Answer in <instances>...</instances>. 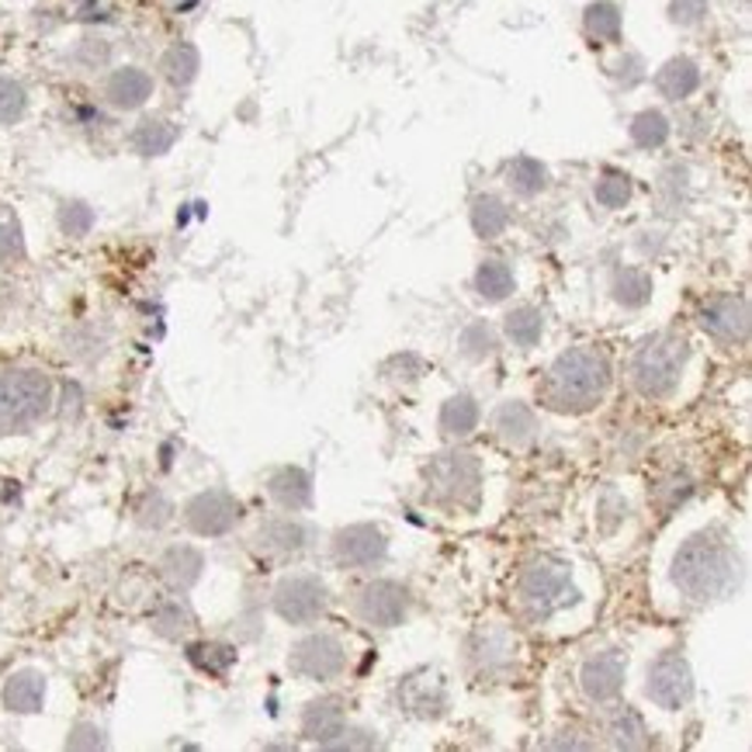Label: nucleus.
Wrapping results in <instances>:
<instances>
[{
	"label": "nucleus",
	"instance_id": "obj_39",
	"mask_svg": "<svg viewBox=\"0 0 752 752\" xmlns=\"http://www.w3.org/2000/svg\"><path fill=\"white\" fill-rule=\"evenodd\" d=\"M212 659H219L215 673H222V669H230V663L236 659V655H233V649H225V645H195V649H192V663H195V666H201V669L212 673Z\"/></svg>",
	"mask_w": 752,
	"mask_h": 752
},
{
	"label": "nucleus",
	"instance_id": "obj_29",
	"mask_svg": "<svg viewBox=\"0 0 752 752\" xmlns=\"http://www.w3.org/2000/svg\"><path fill=\"white\" fill-rule=\"evenodd\" d=\"M666 139H669V119L663 115V111L645 108L631 119V143L634 146L659 149V146H666Z\"/></svg>",
	"mask_w": 752,
	"mask_h": 752
},
{
	"label": "nucleus",
	"instance_id": "obj_28",
	"mask_svg": "<svg viewBox=\"0 0 752 752\" xmlns=\"http://www.w3.org/2000/svg\"><path fill=\"white\" fill-rule=\"evenodd\" d=\"M506 336L517 344V347H534L541 341V333H544V316L541 309H531V306H520L514 312H506Z\"/></svg>",
	"mask_w": 752,
	"mask_h": 752
},
{
	"label": "nucleus",
	"instance_id": "obj_31",
	"mask_svg": "<svg viewBox=\"0 0 752 752\" xmlns=\"http://www.w3.org/2000/svg\"><path fill=\"white\" fill-rule=\"evenodd\" d=\"M201 572V555L195 548H171L163 555V576L174 582L177 590H187Z\"/></svg>",
	"mask_w": 752,
	"mask_h": 752
},
{
	"label": "nucleus",
	"instance_id": "obj_7",
	"mask_svg": "<svg viewBox=\"0 0 752 752\" xmlns=\"http://www.w3.org/2000/svg\"><path fill=\"white\" fill-rule=\"evenodd\" d=\"M288 666L292 673H298L303 680H316V683H326L333 676H341L347 666V649L336 634H306L303 642H298L288 655Z\"/></svg>",
	"mask_w": 752,
	"mask_h": 752
},
{
	"label": "nucleus",
	"instance_id": "obj_22",
	"mask_svg": "<svg viewBox=\"0 0 752 752\" xmlns=\"http://www.w3.org/2000/svg\"><path fill=\"white\" fill-rule=\"evenodd\" d=\"M271 496L285 506V510H303L312 500V479L303 468H281L271 476Z\"/></svg>",
	"mask_w": 752,
	"mask_h": 752
},
{
	"label": "nucleus",
	"instance_id": "obj_35",
	"mask_svg": "<svg viewBox=\"0 0 752 752\" xmlns=\"http://www.w3.org/2000/svg\"><path fill=\"white\" fill-rule=\"evenodd\" d=\"M25 115V87L0 77V125H11Z\"/></svg>",
	"mask_w": 752,
	"mask_h": 752
},
{
	"label": "nucleus",
	"instance_id": "obj_38",
	"mask_svg": "<svg viewBox=\"0 0 752 752\" xmlns=\"http://www.w3.org/2000/svg\"><path fill=\"white\" fill-rule=\"evenodd\" d=\"M171 143H174V133L163 122H146L136 133V146L143 149V153H163Z\"/></svg>",
	"mask_w": 752,
	"mask_h": 752
},
{
	"label": "nucleus",
	"instance_id": "obj_4",
	"mask_svg": "<svg viewBox=\"0 0 752 752\" xmlns=\"http://www.w3.org/2000/svg\"><path fill=\"white\" fill-rule=\"evenodd\" d=\"M687 341L680 336L659 333L638 347L634 361H631V379L634 389L649 399H666L673 396L676 382H680L683 365H687Z\"/></svg>",
	"mask_w": 752,
	"mask_h": 752
},
{
	"label": "nucleus",
	"instance_id": "obj_36",
	"mask_svg": "<svg viewBox=\"0 0 752 752\" xmlns=\"http://www.w3.org/2000/svg\"><path fill=\"white\" fill-rule=\"evenodd\" d=\"M163 66H167V77H171L174 84H187L195 77V70H198V56H195L192 46H177V49L167 52Z\"/></svg>",
	"mask_w": 752,
	"mask_h": 752
},
{
	"label": "nucleus",
	"instance_id": "obj_26",
	"mask_svg": "<svg viewBox=\"0 0 752 752\" xmlns=\"http://www.w3.org/2000/svg\"><path fill=\"white\" fill-rule=\"evenodd\" d=\"M479 427V403L472 396H451L441 409V430L447 437H468Z\"/></svg>",
	"mask_w": 752,
	"mask_h": 752
},
{
	"label": "nucleus",
	"instance_id": "obj_1",
	"mask_svg": "<svg viewBox=\"0 0 752 752\" xmlns=\"http://www.w3.org/2000/svg\"><path fill=\"white\" fill-rule=\"evenodd\" d=\"M669 576H673V587L687 600L707 604V600H718L736 587L739 558L731 552V544L722 541L718 534H693L673 555Z\"/></svg>",
	"mask_w": 752,
	"mask_h": 752
},
{
	"label": "nucleus",
	"instance_id": "obj_16",
	"mask_svg": "<svg viewBox=\"0 0 752 752\" xmlns=\"http://www.w3.org/2000/svg\"><path fill=\"white\" fill-rule=\"evenodd\" d=\"M257 541L264 552L274 555H295L309 544V528L298 517H271L264 528L257 531Z\"/></svg>",
	"mask_w": 752,
	"mask_h": 752
},
{
	"label": "nucleus",
	"instance_id": "obj_41",
	"mask_svg": "<svg viewBox=\"0 0 752 752\" xmlns=\"http://www.w3.org/2000/svg\"><path fill=\"white\" fill-rule=\"evenodd\" d=\"M17 250H22V236H17V222L11 215L0 212V260L14 257Z\"/></svg>",
	"mask_w": 752,
	"mask_h": 752
},
{
	"label": "nucleus",
	"instance_id": "obj_9",
	"mask_svg": "<svg viewBox=\"0 0 752 752\" xmlns=\"http://www.w3.org/2000/svg\"><path fill=\"white\" fill-rule=\"evenodd\" d=\"M645 693L652 704H659L666 711H680L693 698V673L680 652H666L649 666Z\"/></svg>",
	"mask_w": 752,
	"mask_h": 752
},
{
	"label": "nucleus",
	"instance_id": "obj_19",
	"mask_svg": "<svg viewBox=\"0 0 752 752\" xmlns=\"http://www.w3.org/2000/svg\"><path fill=\"white\" fill-rule=\"evenodd\" d=\"M607 739L614 749H645L649 745V728L642 722V714L634 707H614L607 714Z\"/></svg>",
	"mask_w": 752,
	"mask_h": 752
},
{
	"label": "nucleus",
	"instance_id": "obj_18",
	"mask_svg": "<svg viewBox=\"0 0 752 752\" xmlns=\"http://www.w3.org/2000/svg\"><path fill=\"white\" fill-rule=\"evenodd\" d=\"M0 701H4V707L14 711V714L39 711L42 701H46V676L35 673V669L14 673L11 680L4 683V690H0Z\"/></svg>",
	"mask_w": 752,
	"mask_h": 752
},
{
	"label": "nucleus",
	"instance_id": "obj_24",
	"mask_svg": "<svg viewBox=\"0 0 752 752\" xmlns=\"http://www.w3.org/2000/svg\"><path fill=\"white\" fill-rule=\"evenodd\" d=\"M506 225H510V209H506V201L500 195H479L472 201V230L482 239L503 236Z\"/></svg>",
	"mask_w": 752,
	"mask_h": 752
},
{
	"label": "nucleus",
	"instance_id": "obj_20",
	"mask_svg": "<svg viewBox=\"0 0 752 752\" xmlns=\"http://www.w3.org/2000/svg\"><path fill=\"white\" fill-rule=\"evenodd\" d=\"M493 423H496V434L506 444H528L534 437V430H538L534 409L523 406V403H503L496 409V420Z\"/></svg>",
	"mask_w": 752,
	"mask_h": 752
},
{
	"label": "nucleus",
	"instance_id": "obj_42",
	"mask_svg": "<svg viewBox=\"0 0 752 752\" xmlns=\"http://www.w3.org/2000/svg\"><path fill=\"white\" fill-rule=\"evenodd\" d=\"M70 209H73V215L66 212V219H63L66 230H70V233H84L87 225H90V212L84 209V205H70Z\"/></svg>",
	"mask_w": 752,
	"mask_h": 752
},
{
	"label": "nucleus",
	"instance_id": "obj_30",
	"mask_svg": "<svg viewBox=\"0 0 752 752\" xmlns=\"http://www.w3.org/2000/svg\"><path fill=\"white\" fill-rule=\"evenodd\" d=\"M614 298L625 309H642L652 298V278L638 268H625L614 278Z\"/></svg>",
	"mask_w": 752,
	"mask_h": 752
},
{
	"label": "nucleus",
	"instance_id": "obj_11",
	"mask_svg": "<svg viewBox=\"0 0 752 752\" xmlns=\"http://www.w3.org/2000/svg\"><path fill=\"white\" fill-rule=\"evenodd\" d=\"M701 326L725 347H742L749 341V306L739 295H714L701 312Z\"/></svg>",
	"mask_w": 752,
	"mask_h": 752
},
{
	"label": "nucleus",
	"instance_id": "obj_6",
	"mask_svg": "<svg viewBox=\"0 0 752 752\" xmlns=\"http://www.w3.org/2000/svg\"><path fill=\"white\" fill-rule=\"evenodd\" d=\"M330 607V590L319 576H285L274 587V611L288 625H309V620L323 617Z\"/></svg>",
	"mask_w": 752,
	"mask_h": 752
},
{
	"label": "nucleus",
	"instance_id": "obj_27",
	"mask_svg": "<svg viewBox=\"0 0 752 752\" xmlns=\"http://www.w3.org/2000/svg\"><path fill=\"white\" fill-rule=\"evenodd\" d=\"M514 285H517L514 271L510 264H503V260H482L476 271V292L485 303H503V298L514 292Z\"/></svg>",
	"mask_w": 752,
	"mask_h": 752
},
{
	"label": "nucleus",
	"instance_id": "obj_3",
	"mask_svg": "<svg viewBox=\"0 0 752 752\" xmlns=\"http://www.w3.org/2000/svg\"><path fill=\"white\" fill-rule=\"evenodd\" d=\"M52 406L49 374L35 368L0 371V430H25L39 423Z\"/></svg>",
	"mask_w": 752,
	"mask_h": 752
},
{
	"label": "nucleus",
	"instance_id": "obj_32",
	"mask_svg": "<svg viewBox=\"0 0 752 752\" xmlns=\"http://www.w3.org/2000/svg\"><path fill=\"white\" fill-rule=\"evenodd\" d=\"M631 177L620 174V171H604L600 174V181L593 184V198L596 205H604V209H625V205L631 201Z\"/></svg>",
	"mask_w": 752,
	"mask_h": 752
},
{
	"label": "nucleus",
	"instance_id": "obj_13",
	"mask_svg": "<svg viewBox=\"0 0 752 752\" xmlns=\"http://www.w3.org/2000/svg\"><path fill=\"white\" fill-rule=\"evenodd\" d=\"M625 676H628V659L620 652H596L590 655L579 669V687L593 704H607L614 701L620 690H625Z\"/></svg>",
	"mask_w": 752,
	"mask_h": 752
},
{
	"label": "nucleus",
	"instance_id": "obj_17",
	"mask_svg": "<svg viewBox=\"0 0 752 752\" xmlns=\"http://www.w3.org/2000/svg\"><path fill=\"white\" fill-rule=\"evenodd\" d=\"M701 87V66L690 56H673V60L655 73V90L666 101H687L693 90Z\"/></svg>",
	"mask_w": 752,
	"mask_h": 752
},
{
	"label": "nucleus",
	"instance_id": "obj_15",
	"mask_svg": "<svg viewBox=\"0 0 752 752\" xmlns=\"http://www.w3.org/2000/svg\"><path fill=\"white\" fill-rule=\"evenodd\" d=\"M344 725H347V714L341 698H319L303 714V736L319 745H330L344 731Z\"/></svg>",
	"mask_w": 752,
	"mask_h": 752
},
{
	"label": "nucleus",
	"instance_id": "obj_5",
	"mask_svg": "<svg viewBox=\"0 0 752 752\" xmlns=\"http://www.w3.org/2000/svg\"><path fill=\"white\" fill-rule=\"evenodd\" d=\"M520 600L534 617H552L576 600L569 566L558 558H538L520 576Z\"/></svg>",
	"mask_w": 752,
	"mask_h": 752
},
{
	"label": "nucleus",
	"instance_id": "obj_25",
	"mask_svg": "<svg viewBox=\"0 0 752 752\" xmlns=\"http://www.w3.org/2000/svg\"><path fill=\"white\" fill-rule=\"evenodd\" d=\"M506 184L514 187V195L534 198L548 187V167L534 157H517L510 167H506Z\"/></svg>",
	"mask_w": 752,
	"mask_h": 752
},
{
	"label": "nucleus",
	"instance_id": "obj_2",
	"mask_svg": "<svg viewBox=\"0 0 752 752\" xmlns=\"http://www.w3.org/2000/svg\"><path fill=\"white\" fill-rule=\"evenodd\" d=\"M611 385V361L596 347H572L548 371V399L555 409H593Z\"/></svg>",
	"mask_w": 752,
	"mask_h": 752
},
{
	"label": "nucleus",
	"instance_id": "obj_34",
	"mask_svg": "<svg viewBox=\"0 0 752 752\" xmlns=\"http://www.w3.org/2000/svg\"><path fill=\"white\" fill-rule=\"evenodd\" d=\"M479 659L485 669H503L506 663L514 659V642L510 634L500 631V628H489L482 638H479Z\"/></svg>",
	"mask_w": 752,
	"mask_h": 752
},
{
	"label": "nucleus",
	"instance_id": "obj_21",
	"mask_svg": "<svg viewBox=\"0 0 752 752\" xmlns=\"http://www.w3.org/2000/svg\"><path fill=\"white\" fill-rule=\"evenodd\" d=\"M149 94H153V81L136 66H125L108 81V101L115 108H139Z\"/></svg>",
	"mask_w": 752,
	"mask_h": 752
},
{
	"label": "nucleus",
	"instance_id": "obj_14",
	"mask_svg": "<svg viewBox=\"0 0 752 752\" xmlns=\"http://www.w3.org/2000/svg\"><path fill=\"white\" fill-rule=\"evenodd\" d=\"M385 552H389V541L379 528H371V523H354V528H344L333 538V558L347 569L379 566Z\"/></svg>",
	"mask_w": 752,
	"mask_h": 752
},
{
	"label": "nucleus",
	"instance_id": "obj_37",
	"mask_svg": "<svg viewBox=\"0 0 752 752\" xmlns=\"http://www.w3.org/2000/svg\"><path fill=\"white\" fill-rule=\"evenodd\" d=\"M493 347H496V336L485 323H472V326L461 330V350L468 357H476V361H482V357L493 354Z\"/></svg>",
	"mask_w": 752,
	"mask_h": 752
},
{
	"label": "nucleus",
	"instance_id": "obj_10",
	"mask_svg": "<svg viewBox=\"0 0 752 752\" xmlns=\"http://www.w3.org/2000/svg\"><path fill=\"white\" fill-rule=\"evenodd\" d=\"M409 614V590L392 579H374L357 593V617L371 628H396Z\"/></svg>",
	"mask_w": 752,
	"mask_h": 752
},
{
	"label": "nucleus",
	"instance_id": "obj_12",
	"mask_svg": "<svg viewBox=\"0 0 752 752\" xmlns=\"http://www.w3.org/2000/svg\"><path fill=\"white\" fill-rule=\"evenodd\" d=\"M184 520H187V528H192L195 534L219 538V534L236 528L239 503L230 493H222V489H212V493H201V496H195L192 503H187Z\"/></svg>",
	"mask_w": 752,
	"mask_h": 752
},
{
	"label": "nucleus",
	"instance_id": "obj_23",
	"mask_svg": "<svg viewBox=\"0 0 752 752\" xmlns=\"http://www.w3.org/2000/svg\"><path fill=\"white\" fill-rule=\"evenodd\" d=\"M620 25H625V17H620V8L614 4V0H593L587 14H582V28H587V35L600 46L617 42Z\"/></svg>",
	"mask_w": 752,
	"mask_h": 752
},
{
	"label": "nucleus",
	"instance_id": "obj_8",
	"mask_svg": "<svg viewBox=\"0 0 752 752\" xmlns=\"http://www.w3.org/2000/svg\"><path fill=\"white\" fill-rule=\"evenodd\" d=\"M479 461L465 451H451V455H441L427 465V485L437 500L447 503H465L479 493Z\"/></svg>",
	"mask_w": 752,
	"mask_h": 752
},
{
	"label": "nucleus",
	"instance_id": "obj_33",
	"mask_svg": "<svg viewBox=\"0 0 752 752\" xmlns=\"http://www.w3.org/2000/svg\"><path fill=\"white\" fill-rule=\"evenodd\" d=\"M406 707L412 714H420V718H437L441 707H444V693L437 683H427V680H409L406 683Z\"/></svg>",
	"mask_w": 752,
	"mask_h": 752
},
{
	"label": "nucleus",
	"instance_id": "obj_40",
	"mask_svg": "<svg viewBox=\"0 0 752 752\" xmlns=\"http://www.w3.org/2000/svg\"><path fill=\"white\" fill-rule=\"evenodd\" d=\"M704 14H707V0H673L669 4V17L683 28L704 22Z\"/></svg>",
	"mask_w": 752,
	"mask_h": 752
}]
</instances>
